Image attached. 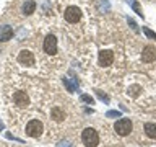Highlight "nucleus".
Returning <instances> with one entry per match:
<instances>
[{
  "mask_svg": "<svg viewBox=\"0 0 156 147\" xmlns=\"http://www.w3.org/2000/svg\"><path fill=\"white\" fill-rule=\"evenodd\" d=\"M51 116H52V119H54V121L60 123V121H63V118H65V113H63L60 108H52Z\"/></svg>",
  "mask_w": 156,
  "mask_h": 147,
  "instance_id": "obj_12",
  "label": "nucleus"
},
{
  "mask_svg": "<svg viewBox=\"0 0 156 147\" xmlns=\"http://www.w3.org/2000/svg\"><path fill=\"white\" fill-rule=\"evenodd\" d=\"M0 127H2V124H0Z\"/></svg>",
  "mask_w": 156,
  "mask_h": 147,
  "instance_id": "obj_23",
  "label": "nucleus"
},
{
  "mask_svg": "<svg viewBox=\"0 0 156 147\" xmlns=\"http://www.w3.org/2000/svg\"><path fill=\"white\" fill-rule=\"evenodd\" d=\"M80 100H81V101H85V103H88V105H93V103H94V100H93L90 95H86V93L80 95Z\"/></svg>",
  "mask_w": 156,
  "mask_h": 147,
  "instance_id": "obj_17",
  "label": "nucleus"
},
{
  "mask_svg": "<svg viewBox=\"0 0 156 147\" xmlns=\"http://www.w3.org/2000/svg\"><path fill=\"white\" fill-rule=\"evenodd\" d=\"M18 62L23 64V66H28V67L34 66V56H33V52L26 51V49L20 51V54H18Z\"/></svg>",
  "mask_w": 156,
  "mask_h": 147,
  "instance_id": "obj_6",
  "label": "nucleus"
},
{
  "mask_svg": "<svg viewBox=\"0 0 156 147\" xmlns=\"http://www.w3.org/2000/svg\"><path fill=\"white\" fill-rule=\"evenodd\" d=\"M44 131V126L39 119H33L26 124V134L29 137H39Z\"/></svg>",
  "mask_w": 156,
  "mask_h": 147,
  "instance_id": "obj_3",
  "label": "nucleus"
},
{
  "mask_svg": "<svg viewBox=\"0 0 156 147\" xmlns=\"http://www.w3.org/2000/svg\"><path fill=\"white\" fill-rule=\"evenodd\" d=\"M13 100H15V103H16L18 106H28L29 105V98H28V95L24 92H16L13 95Z\"/></svg>",
  "mask_w": 156,
  "mask_h": 147,
  "instance_id": "obj_10",
  "label": "nucleus"
},
{
  "mask_svg": "<svg viewBox=\"0 0 156 147\" xmlns=\"http://www.w3.org/2000/svg\"><path fill=\"white\" fill-rule=\"evenodd\" d=\"M13 36V28L10 26V24H3V26H0V41L2 43H7L10 41Z\"/></svg>",
  "mask_w": 156,
  "mask_h": 147,
  "instance_id": "obj_9",
  "label": "nucleus"
},
{
  "mask_svg": "<svg viewBox=\"0 0 156 147\" xmlns=\"http://www.w3.org/2000/svg\"><path fill=\"white\" fill-rule=\"evenodd\" d=\"M140 90H141V88H140L138 85H133V87H130V88H129V95H132V96H136V95L140 93Z\"/></svg>",
  "mask_w": 156,
  "mask_h": 147,
  "instance_id": "obj_16",
  "label": "nucleus"
},
{
  "mask_svg": "<svg viewBox=\"0 0 156 147\" xmlns=\"http://www.w3.org/2000/svg\"><path fill=\"white\" fill-rule=\"evenodd\" d=\"M127 3H129L130 7L133 8V12H135L136 15H138V17H141V18L145 17V15H143V12H141V8H140V3L136 2V0H127Z\"/></svg>",
  "mask_w": 156,
  "mask_h": 147,
  "instance_id": "obj_14",
  "label": "nucleus"
},
{
  "mask_svg": "<svg viewBox=\"0 0 156 147\" xmlns=\"http://www.w3.org/2000/svg\"><path fill=\"white\" fill-rule=\"evenodd\" d=\"M114 129L119 136H129L132 132V129H133V124H132V121L129 118H120V119L115 121Z\"/></svg>",
  "mask_w": 156,
  "mask_h": 147,
  "instance_id": "obj_2",
  "label": "nucleus"
},
{
  "mask_svg": "<svg viewBox=\"0 0 156 147\" xmlns=\"http://www.w3.org/2000/svg\"><path fill=\"white\" fill-rule=\"evenodd\" d=\"M96 95L99 96V100H102L104 103H109V96H107L106 93H102L101 90H96Z\"/></svg>",
  "mask_w": 156,
  "mask_h": 147,
  "instance_id": "obj_19",
  "label": "nucleus"
},
{
  "mask_svg": "<svg viewBox=\"0 0 156 147\" xmlns=\"http://www.w3.org/2000/svg\"><path fill=\"white\" fill-rule=\"evenodd\" d=\"M81 141L85 144V147H98V144H99V134L93 127H86L81 132Z\"/></svg>",
  "mask_w": 156,
  "mask_h": 147,
  "instance_id": "obj_1",
  "label": "nucleus"
},
{
  "mask_svg": "<svg viewBox=\"0 0 156 147\" xmlns=\"http://www.w3.org/2000/svg\"><path fill=\"white\" fill-rule=\"evenodd\" d=\"M99 66L101 67H107L111 66L112 62H114V54H112V51H109V49H106V51H101L99 52Z\"/></svg>",
  "mask_w": 156,
  "mask_h": 147,
  "instance_id": "obj_7",
  "label": "nucleus"
},
{
  "mask_svg": "<svg viewBox=\"0 0 156 147\" xmlns=\"http://www.w3.org/2000/svg\"><path fill=\"white\" fill-rule=\"evenodd\" d=\"M57 147H72V144H70L68 141H60V142L57 144Z\"/></svg>",
  "mask_w": 156,
  "mask_h": 147,
  "instance_id": "obj_22",
  "label": "nucleus"
},
{
  "mask_svg": "<svg viewBox=\"0 0 156 147\" xmlns=\"http://www.w3.org/2000/svg\"><path fill=\"white\" fill-rule=\"evenodd\" d=\"M23 15H33L34 13V10H36V2L34 0H26V2L23 3Z\"/></svg>",
  "mask_w": 156,
  "mask_h": 147,
  "instance_id": "obj_11",
  "label": "nucleus"
},
{
  "mask_svg": "<svg viewBox=\"0 0 156 147\" xmlns=\"http://www.w3.org/2000/svg\"><path fill=\"white\" fill-rule=\"evenodd\" d=\"M63 17H65L68 23H78L81 20V10L78 7H67Z\"/></svg>",
  "mask_w": 156,
  "mask_h": 147,
  "instance_id": "obj_4",
  "label": "nucleus"
},
{
  "mask_svg": "<svg viewBox=\"0 0 156 147\" xmlns=\"http://www.w3.org/2000/svg\"><path fill=\"white\" fill-rule=\"evenodd\" d=\"M145 132H146L148 137H151V139H156V124H153V123H146L145 124Z\"/></svg>",
  "mask_w": 156,
  "mask_h": 147,
  "instance_id": "obj_13",
  "label": "nucleus"
},
{
  "mask_svg": "<svg viewBox=\"0 0 156 147\" xmlns=\"http://www.w3.org/2000/svg\"><path fill=\"white\" fill-rule=\"evenodd\" d=\"M63 83H65V87L68 88V92H70V93H75L76 92V85H73L68 78H63Z\"/></svg>",
  "mask_w": 156,
  "mask_h": 147,
  "instance_id": "obj_15",
  "label": "nucleus"
},
{
  "mask_svg": "<svg viewBox=\"0 0 156 147\" xmlns=\"http://www.w3.org/2000/svg\"><path fill=\"white\" fill-rule=\"evenodd\" d=\"M106 116L107 118H120V111H117V110L115 111H107Z\"/></svg>",
  "mask_w": 156,
  "mask_h": 147,
  "instance_id": "obj_20",
  "label": "nucleus"
},
{
  "mask_svg": "<svg viewBox=\"0 0 156 147\" xmlns=\"http://www.w3.org/2000/svg\"><path fill=\"white\" fill-rule=\"evenodd\" d=\"M143 62H153L156 61V47L154 46H145L143 47V54H141Z\"/></svg>",
  "mask_w": 156,
  "mask_h": 147,
  "instance_id": "obj_8",
  "label": "nucleus"
},
{
  "mask_svg": "<svg viewBox=\"0 0 156 147\" xmlns=\"http://www.w3.org/2000/svg\"><path fill=\"white\" fill-rule=\"evenodd\" d=\"M127 21H129V24L132 26V29H133L135 33H138V26H136V23L133 21V20H132V18H127Z\"/></svg>",
  "mask_w": 156,
  "mask_h": 147,
  "instance_id": "obj_21",
  "label": "nucleus"
},
{
  "mask_svg": "<svg viewBox=\"0 0 156 147\" xmlns=\"http://www.w3.org/2000/svg\"><path fill=\"white\" fill-rule=\"evenodd\" d=\"M44 52L49 56H54L57 52V38L54 34H47L44 39Z\"/></svg>",
  "mask_w": 156,
  "mask_h": 147,
  "instance_id": "obj_5",
  "label": "nucleus"
},
{
  "mask_svg": "<svg viewBox=\"0 0 156 147\" xmlns=\"http://www.w3.org/2000/svg\"><path fill=\"white\" fill-rule=\"evenodd\" d=\"M143 33H145L150 39H154V41H156V33H154V31H151L150 28H145V26H143Z\"/></svg>",
  "mask_w": 156,
  "mask_h": 147,
  "instance_id": "obj_18",
  "label": "nucleus"
}]
</instances>
